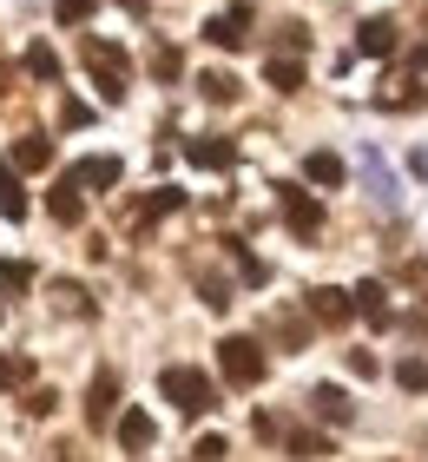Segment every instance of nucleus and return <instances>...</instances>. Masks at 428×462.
Segmentation results:
<instances>
[{
    "instance_id": "cd10ccee",
    "label": "nucleus",
    "mask_w": 428,
    "mask_h": 462,
    "mask_svg": "<svg viewBox=\"0 0 428 462\" xmlns=\"http://www.w3.org/2000/svg\"><path fill=\"white\" fill-rule=\"evenodd\" d=\"M178 67H185L178 47H159V53H152V73H159V79H178Z\"/></svg>"
},
{
    "instance_id": "39448f33",
    "label": "nucleus",
    "mask_w": 428,
    "mask_h": 462,
    "mask_svg": "<svg viewBox=\"0 0 428 462\" xmlns=\"http://www.w3.org/2000/svg\"><path fill=\"white\" fill-rule=\"evenodd\" d=\"M304 310H310V324H330V330H342L356 318V298L350 291H336V284H316L310 298H304Z\"/></svg>"
},
{
    "instance_id": "a211bd4d",
    "label": "nucleus",
    "mask_w": 428,
    "mask_h": 462,
    "mask_svg": "<svg viewBox=\"0 0 428 462\" xmlns=\"http://www.w3.org/2000/svg\"><path fill=\"white\" fill-rule=\"evenodd\" d=\"M270 337L290 344V350H304V344H310V318H290V310H277V318H270Z\"/></svg>"
},
{
    "instance_id": "6ab92c4d",
    "label": "nucleus",
    "mask_w": 428,
    "mask_h": 462,
    "mask_svg": "<svg viewBox=\"0 0 428 462\" xmlns=\"http://www.w3.org/2000/svg\"><path fill=\"white\" fill-rule=\"evenodd\" d=\"M382 87H389V93H382V106H422V99H428V93L415 87V79H409V73H402V79L389 73V79H382Z\"/></svg>"
},
{
    "instance_id": "1a4fd4ad",
    "label": "nucleus",
    "mask_w": 428,
    "mask_h": 462,
    "mask_svg": "<svg viewBox=\"0 0 428 462\" xmlns=\"http://www.w3.org/2000/svg\"><path fill=\"white\" fill-rule=\"evenodd\" d=\"M47 212H53V225H79V218H86V185H79L73 172H59V179H53Z\"/></svg>"
},
{
    "instance_id": "7c9ffc66",
    "label": "nucleus",
    "mask_w": 428,
    "mask_h": 462,
    "mask_svg": "<svg viewBox=\"0 0 428 462\" xmlns=\"http://www.w3.org/2000/svg\"><path fill=\"white\" fill-rule=\"evenodd\" d=\"M20 383H27V370H20V364H14V356H7V350H0V390H20Z\"/></svg>"
},
{
    "instance_id": "72a5a7b5",
    "label": "nucleus",
    "mask_w": 428,
    "mask_h": 462,
    "mask_svg": "<svg viewBox=\"0 0 428 462\" xmlns=\"http://www.w3.org/2000/svg\"><path fill=\"white\" fill-rule=\"evenodd\" d=\"M191 456H198V462H224V436H205V443L191 449Z\"/></svg>"
},
{
    "instance_id": "b1692460",
    "label": "nucleus",
    "mask_w": 428,
    "mask_h": 462,
    "mask_svg": "<svg viewBox=\"0 0 428 462\" xmlns=\"http://www.w3.org/2000/svg\"><path fill=\"white\" fill-rule=\"evenodd\" d=\"M264 73H270V87H277V93H296V87H304V67H296V60H284V53H277Z\"/></svg>"
},
{
    "instance_id": "2eb2a0df",
    "label": "nucleus",
    "mask_w": 428,
    "mask_h": 462,
    "mask_svg": "<svg viewBox=\"0 0 428 462\" xmlns=\"http://www.w3.org/2000/svg\"><path fill=\"white\" fill-rule=\"evenodd\" d=\"M310 410L323 416V423H350V416H356V403H350L336 383H316V390H310Z\"/></svg>"
},
{
    "instance_id": "dca6fc26",
    "label": "nucleus",
    "mask_w": 428,
    "mask_h": 462,
    "mask_svg": "<svg viewBox=\"0 0 428 462\" xmlns=\"http://www.w3.org/2000/svg\"><path fill=\"white\" fill-rule=\"evenodd\" d=\"M7 165H27V172H47V165H53V139H47V133H27V139L14 145V159H7Z\"/></svg>"
},
{
    "instance_id": "c9c22d12",
    "label": "nucleus",
    "mask_w": 428,
    "mask_h": 462,
    "mask_svg": "<svg viewBox=\"0 0 428 462\" xmlns=\"http://www.w3.org/2000/svg\"><path fill=\"white\" fill-rule=\"evenodd\" d=\"M0 99H7V67H0Z\"/></svg>"
},
{
    "instance_id": "bb28decb",
    "label": "nucleus",
    "mask_w": 428,
    "mask_h": 462,
    "mask_svg": "<svg viewBox=\"0 0 428 462\" xmlns=\"http://www.w3.org/2000/svg\"><path fill=\"white\" fill-rule=\"evenodd\" d=\"M53 298H59V310H79V318L93 310V304H86V291H79V284H53Z\"/></svg>"
},
{
    "instance_id": "6e6552de",
    "label": "nucleus",
    "mask_w": 428,
    "mask_h": 462,
    "mask_svg": "<svg viewBox=\"0 0 428 462\" xmlns=\"http://www.w3.org/2000/svg\"><path fill=\"white\" fill-rule=\"evenodd\" d=\"M185 159L198 165V172H231V165H238V139H218V133L185 139Z\"/></svg>"
},
{
    "instance_id": "9d476101",
    "label": "nucleus",
    "mask_w": 428,
    "mask_h": 462,
    "mask_svg": "<svg viewBox=\"0 0 428 462\" xmlns=\"http://www.w3.org/2000/svg\"><path fill=\"white\" fill-rule=\"evenodd\" d=\"M396 20L389 14H369V20H362V27H356V53H369V60H389L396 53Z\"/></svg>"
},
{
    "instance_id": "473e14b6",
    "label": "nucleus",
    "mask_w": 428,
    "mask_h": 462,
    "mask_svg": "<svg viewBox=\"0 0 428 462\" xmlns=\"http://www.w3.org/2000/svg\"><path fill=\"white\" fill-rule=\"evenodd\" d=\"M27 410H33V416H53V410H59V390H33Z\"/></svg>"
},
{
    "instance_id": "f8f14e48",
    "label": "nucleus",
    "mask_w": 428,
    "mask_h": 462,
    "mask_svg": "<svg viewBox=\"0 0 428 462\" xmlns=\"http://www.w3.org/2000/svg\"><path fill=\"white\" fill-rule=\"evenodd\" d=\"M67 172L86 185V192H113V185H119V172H125V165L113 159V152H99V159H79V165H67Z\"/></svg>"
},
{
    "instance_id": "f03ea898",
    "label": "nucleus",
    "mask_w": 428,
    "mask_h": 462,
    "mask_svg": "<svg viewBox=\"0 0 428 462\" xmlns=\"http://www.w3.org/2000/svg\"><path fill=\"white\" fill-rule=\"evenodd\" d=\"M159 390H165V403L178 410V416H205V410H218V383H211L205 370H191V364H171L159 376Z\"/></svg>"
},
{
    "instance_id": "20e7f679",
    "label": "nucleus",
    "mask_w": 428,
    "mask_h": 462,
    "mask_svg": "<svg viewBox=\"0 0 428 462\" xmlns=\"http://www.w3.org/2000/svg\"><path fill=\"white\" fill-rule=\"evenodd\" d=\"M277 205H284V225L296 238H316V231H323V205H316L304 185H277Z\"/></svg>"
},
{
    "instance_id": "5701e85b",
    "label": "nucleus",
    "mask_w": 428,
    "mask_h": 462,
    "mask_svg": "<svg viewBox=\"0 0 428 462\" xmlns=\"http://www.w3.org/2000/svg\"><path fill=\"white\" fill-rule=\"evenodd\" d=\"M27 73L33 79H59V53L47 47V40H33V47H27Z\"/></svg>"
},
{
    "instance_id": "9b49d317",
    "label": "nucleus",
    "mask_w": 428,
    "mask_h": 462,
    "mask_svg": "<svg viewBox=\"0 0 428 462\" xmlns=\"http://www.w3.org/2000/svg\"><path fill=\"white\" fill-rule=\"evenodd\" d=\"M113 410H119V376H113V370H99V376H93V390H86V423L105 430V423H113Z\"/></svg>"
},
{
    "instance_id": "f3484780",
    "label": "nucleus",
    "mask_w": 428,
    "mask_h": 462,
    "mask_svg": "<svg viewBox=\"0 0 428 462\" xmlns=\"http://www.w3.org/2000/svg\"><path fill=\"white\" fill-rule=\"evenodd\" d=\"M0 218H27V192H20V172H14V165L7 159H0Z\"/></svg>"
},
{
    "instance_id": "4468645a",
    "label": "nucleus",
    "mask_w": 428,
    "mask_h": 462,
    "mask_svg": "<svg viewBox=\"0 0 428 462\" xmlns=\"http://www.w3.org/2000/svg\"><path fill=\"white\" fill-rule=\"evenodd\" d=\"M113 430H119V443H125V449H152V443H159V423H152L145 410H125Z\"/></svg>"
},
{
    "instance_id": "c756f323",
    "label": "nucleus",
    "mask_w": 428,
    "mask_h": 462,
    "mask_svg": "<svg viewBox=\"0 0 428 462\" xmlns=\"http://www.w3.org/2000/svg\"><path fill=\"white\" fill-rule=\"evenodd\" d=\"M59 125H93V106H86V99H67V106H59Z\"/></svg>"
},
{
    "instance_id": "423d86ee",
    "label": "nucleus",
    "mask_w": 428,
    "mask_h": 462,
    "mask_svg": "<svg viewBox=\"0 0 428 462\" xmlns=\"http://www.w3.org/2000/svg\"><path fill=\"white\" fill-rule=\"evenodd\" d=\"M250 20H257V14L238 0V7H224V14H211V20H205V40L231 53V47H244V40H250Z\"/></svg>"
},
{
    "instance_id": "412c9836",
    "label": "nucleus",
    "mask_w": 428,
    "mask_h": 462,
    "mask_svg": "<svg viewBox=\"0 0 428 462\" xmlns=\"http://www.w3.org/2000/svg\"><path fill=\"white\" fill-rule=\"evenodd\" d=\"M198 93L211 99V106H231V99H238V79L218 67V73H205V79H198Z\"/></svg>"
},
{
    "instance_id": "a878e982",
    "label": "nucleus",
    "mask_w": 428,
    "mask_h": 462,
    "mask_svg": "<svg viewBox=\"0 0 428 462\" xmlns=\"http://www.w3.org/2000/svg\"><path fill=\"white\" fill-rule=\"evenodd\" d=\"M93 7L99 0H53V20L59 27H79V20H93Z\"/></svg>"
},
{
    "instance_id": "ddd939ff",
    "label": "nucleus",
    "mask_w": 428,
    "mask_h": 462,
    "mask_svg": "<svg viewBox=\"0 0 428 462\" xmlns=\"http://www.w3.org/2000/svg\"><path fill=\"white\" fill-rule=\"evenodd\" d=\"M350 298H356V310H362V318H369L376 330H389V324H396V318H389V291H382L376 278H362V284L350 291Z\"/></svg>"
},
{
    "instance_id": "f257e3e1",
    "label": "nucleus",
    "mask_w": 428,
    "mask_h": 462,
    "mask_svg": "<svg viewBox=\"0 0 428 462\" xmlns=\"http://www.w3.org/2000/svg\"><path fill=\"white\" fill-rule=\"evenodd\" d=\"M79 60H86V73H93L99 99H105V106H119V99H125V79H132L125 47H113V40H99V33H79Z\"/></svg>"
},
{
    "instance_id": "f704fd0d",
    "label": "nucleus",
    "mask_w": 428,
    "mask_h": 462,
    "mask_svg": "<svg viewBox=\"0 0 428 462\" xmlns=\"http://www.w3.org/2000/svg\"><path fill=\"white\" fill-rule=\"evenodd\" d=\"M409 165H415V172H422V179H428V152H409Z\"/></svg>"
},
{
    "instance_id": "c85d7f7f",
    "label": "nucleus",
    "mask_w": 428,
    "mask_h": 462,
    "mask_svg": "<svg viewBox=\"0 0 428 462\" xmlns=\"http://www.w3.org/2000/svg\"><path fill=\"white\" fill-rule=\"evenodd\" d=\"M238 278H244V284H264L270 271H264V258H250V251H238Z\"/></svg>"
},
{
    "instance_id": "393cba45",
    "label": "nucleus",
    "mask_w": 428,
    "mask_h": 462,
    "mask_svg": "<svg viewBox=\"0 0 428 462\" xmlns=\"http://www.w3.org/2000/svg\"><path fill=\"white\" fill-rule=\"evenodd\" d=\"M396 383H402V390H428V356H402V364H396Z\"/></svg>"
},
{
    "instance_id": "0eeeda50",
    "label": "nucleus",
    "mask_w": 428,
    "mask_h": 462,
    "mask_svg": "<svg viewBox=\"0 0 428 462\" xmlns=\"http://www.w3.org/2000/svg\"><path fill=\"white\" fill-rule=\"evenodd\" d=\"M178 205H185V192H178V185H159V192H145L139 205H125V225H132V231H152L159 218H171V212H178Z\"/></svg>"
},
{
    "instance_id": "4be33fe9",
    "label": "nucleus",
    "mask_w": 428,
    "mask_h": 462,
    "mask_svg": "<svg viewBox=\"0 0 428 462\" xmlns=\"http://www.w3.org/2000/svg\"><path fill=\"white\" fill-rule=\"evenodd\" d=\"M290 443V456H330V436H316V430H277Z\"/></svg>"
},
{
    "instance_id": "7ed1b4c3",
    "label": "nucleus",
    "mask_w": 428,
    "mask_h": 462,
    "mask_svg": "<svg viewBox=\"0 0 428 462\" xmlns=\"http://www.w3.org/2000/svg\"><path fill=\"white\" fill-rule=\"evenodd\" d=\"M218 370H224L231 390H257L264 383V344L257 337H224L218 344Z\"/></svg>"
},
{
    "instance_id": "2f4dec72",
    "label": "nucleus",
    "mask_w": 428,
    "mask_h": 462,
    "mask_svg": "<svg viewBox=\"0 0 428 462\" xmlns=\"http://www.w3.org/2000/svg\"><path fill=\"white\" fill-rule=\"evenodd\" d=\"M0 278H7L14 291H27V284H33V271H27V264H20V258H7V264H0Z\"/></svg>"
},
{
    "instance_id": "aec40b11",
    "label": "nucleus",
    "mask_w": 428,
    "mask_h": 462,
    "mask_svg": "<svg viewBox=\"0 0 428 462\" xmlns=\"http://www.w3.org/2000/svg\"><path fill=\"white\" fill-rule=\"evenodd\" d=\"M304 172H310V185H342V159L336 152H310Z\"/></svg>"
}]
</instances>
